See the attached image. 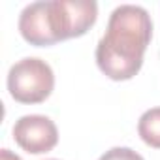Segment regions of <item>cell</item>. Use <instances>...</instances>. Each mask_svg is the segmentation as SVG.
<instances>
[{
	"instance_id": "6da1fadb",
	"label": "cell",
	"mask_w": 160,
	"mask_h": 160,
	"mask_svg": "<svg viewBox=\"0 0 160 160\" xmlns=\"http://www.w3.org/2000/svg\"><path fill=\"white\" fill-rule=\"evenodd\" d=\"M152 38V23L141 6L122 4L113 10L108 30L96 45V64L113 81H128L143 66Z\"/></svg>"
},
{
	"instance_id": "7a4b0ae2",
	"label": "cell",
	"mask_w": 160,
	"mask_h": 160,
	"mask_svg": "<svg viewBox=\"0 0 160 160\" xmlns=\"http://www.w3.org/2000/svg\"><path fill=\"white\" fill-rule=\"evenodd\" d=\"M55 89L51 66L36 57L21 58L8 72V91L19 104H42Z\"/></svg>"
},
{
	"instance_id": "3957f363",
	"label": "cell",
	"mask_w": 160,
	"mask_h": 160,
	"mask_svg": "<svg viewBox=\"0 0 160 160\" xmlns=\"http://www.w3.org/2000/svg\"><path fill=\"white\" fill-rule=\"evenodd\" d=\"M19 32L25 42L36 47H47L68 40L60 0L28 4L19 15Z\"/></svg>"
},
{
	"instance_id": "277c9868",
	"label": "cell",
	"mask_w": 160,
	"mask_h": 160,
	"mask_svg": "<svg viewBox=\"0 0 160 160\" xmlns=\"http://www.w3.org/2000/svg\"><path fill=\"white\" fill-rule=\"evenodd\" d=\"M12 134L15 143L30 154L49 152L58 143V130L55 122L43 115H25L17 119Z\"/></svg>"
},
{
	"instance_id": "5b68a950",
	"label": "cell",
	"mask_w": 160,
	"mask_h": 160,
	"mask_svg": "<svg viewBox=\"0 0 160 160\" xmlns=\"http://www.w3.org/2000/svg\"><path fill=\"white\" fill-rule=\"evenodd\" d=\"M138 134L152 149H160V108L147 109L138 122Z\"/></svg>"
},
{
	"instance_id": "8992f818",
	"label": "cell",
	"mask_w": 160,
	"mask_h": 160,
	"mask_svg": "<svg viewBox=\"0 0 160 160\" xmlns=\"http://www.w3.org/2000/svg\"><path fill=\"white\" fill-rule=\"evenodd\" d=\"M100 160H145V158L128 147H113V149L106 151L100 156Z\"/></svg>"
},
{
	"instance_id": "52a82bcc",
	"label": "cell",
	"mask_w": 160,
	"mask_h": 160,
	"mask_svg": "<svg viewBox=\"0 0 160 160\" xmlns=\"http://www.w3.org/2000/svg\"><path fill=\"white\" fill-rule=\"evenodd\" d=\"M0 160H21V156H17L10 149H2V151H0Z\"/></svg>"
},
{
	"instance_id": "ba28073f",
	"label": "cell",
	"mask_w": 160,
	"mask_h": 160,
	"mask_svg": "<svg viewBox=\"0 0 160 160\" xmlns=\"http://www.w3.org/2000/svg\"><path fill=\"white\" fill-rule=\"evenodd\" d=\"M49 160H55V158H49Z\"/></svg>"
}]
</instances>
